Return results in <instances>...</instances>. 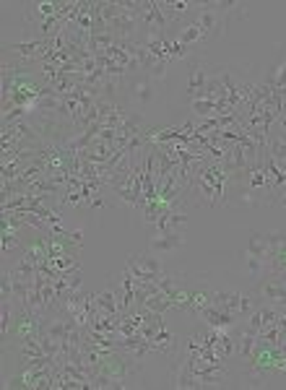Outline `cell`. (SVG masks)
Segmentation results:
<instances>
[{
	"label": "cell",
	"mask_w": 286,
	"mask_h": 390,
	"mask_svg": "<svg viewBox=\"0 0 286 390\" xmlns=\"http://www.w3.org/2000/svg\"><path fill=\"white\" fill-rule=\"evenodd\" d=\"M245 253L252 255V258H260V260H266V258H268V242H266V234H260V232H252L250 239H247V247H245Z\"/></svg>",
	"instance_id": "cell-16"
},
{
	"label": "cell",
	"mask_w": 286,
	"mask_h": 390,
	"mask_svg": "<svg viewBox=\"0 0 286 390\" xmlns=\"http://www.w3.org/2000/svg\"><path fill=\"white\" fill-rule=\"evenodd\" d=\"M195 26H200L203 32H206V37H219L224 34V18H221V13H219L216 3H200L198 8V16H195V21H193Z\"/></svg>",
	"instance_id": "cell-9"
},
{
	"label": "cell",
	"mask_w": 286,
	"mask_h": 390,
	"mask_svg": "<svg viewBox=\"0 0 286 390\" xmlns=\"http://www.w3.org/2000/svg\"><path fill=\"white\" fill-rule=\"evenodd\" d=\"M125 273L133 276L136 284H146V281H156L162 273H164V265L156 255L148 253H130L128 260H125Z\"/></svg>",
	"instance_id": "cell-4"
},
{
	"label": "cell",
	"mask_w": 286,
	"mask_h": 390,
	"mask_svg": "<svg viewBox=\"0 0 286 390\" xmlns=\"http://www.w3.org/2000/svg\"><path fill=\"white\" fill-rule=\"evenodd\" d=\"M266 242H268L266 273L286 276V232H266Z\"/></svg>",
	"instance_id": "cell-7"
},
{
	"label": "cell",
	"mask_w": 286,
	"mask_h": 390,
	"mask_svg": "<svg viewBox=\"0 0 286 390\" xmlns=\"http://www.w3.org/2000/svg\"><path fill=\"white\" fill-rule=\"evenodd\" d=\"M242 263H245V273H247L252 281H258V279L266 276V260H260V258H252V255L242 253Z\"/></svg>",
	"instance_id": "cell-18"
},
{
	"label": "cell",
	"mask_w": 286,
	"mask_h": 390,
	"mask_svg": "<svg viewBox=\"0 0 286 390\" xmlns=\"http://www.w3.org/2000/svg\"><path fill=\"white\" fill-rule=\"evenodd\" d=\"M29 239H24V229H0V253L3 258L11 255H21V250L26 247Z\"/></svg>",
	"instance_id": "cell-11"
},
{
	"label": "cell",
	"mask_w": 286,
	"mask_h": 390,
	"mask_svg": "<svg viewBox=\"0 0 286 390\" xmlns=\"http://www.w3.org/2000/svg\"><path fill=\"white\" fill-rule=\"evenodd\" d=\"M96 307H99V313L122 315L120 313V297H117V289H115L112 281H110L102 291H96Z\"/></svg>",
	"instance_id": "cell-14"
},
{
	"label": "cell",
	"mask_w": 286,
	"mask_h": 390,
	"mask_svg": "<svg viewBox=\"0 0 286 390\" xmlns=\"http://www.w3.org/2000/svg\"><path fill=\"white\" fill-rule=\"evenodd\" d=\"M268 81L273 84V89H276V92H286V60L281 63V65H276V68L271 70Z\"/></svg>",
	"instance_id": "cell-21"
},
{
	"label": "cell",
	"mask_w": 286,
	"mask_h": 390,
	"mask_svg": "<svg viewBox=\"0 0 286 390\" xmlns=\"http://www.w3.org/2000/svg\"><path fill=\"white\" fill-rule=\"evenodd\" d=\"M216 70H211V65H208V60L198 58L190 63V73H188V86H185V94H188V99L190 102H195V99H203L206 96V89L208 84H211V78L216 76Z\"/></svg>",
	"instance_id": "cell-6"
},
{
	"label": "cell",
	"mask_w": 286,
	"mask_h": 390,
	"mask_svg": "<svg viewBox=\"0 0 286 390\" xmlns=\"http://www.w3.org/2000/svg\"><path fill=\"white\" fill-rule=\"evenodd\" d=\"M219 13L224 18V29L229 26L232 18H245L247 16V8H245V3H237V0H219L216 3Z\"/></svg>",
	"instance_id": "cell-15"
},
{
	"label": "cell",
	"mask_w": 286,
	"mask_h": 390,
	"mask_svg": "<svg viewBox=\"0 0 286 390\" xmlns=\"http://www.w3.org/2000/svg\"><path fill=\"white\" fill-rule=\"evenodd\" d=\"M260 302L273 305L278 310H286V276H273L266 273L263 279L255 281V291H252Z\"/></svg>",
	"instance_id": "cell-5"
},
{
	"label": "cell",
	"mask_w": 286,
	"mask_h": 390,
	"mask_svg": "<svg viewBox=\"0 0 286 390\" xmlns=\"http://www.w3.org/2000/svg\"><path fill=\"white\" fill-rule=\"evenodd\" d=\"M214 305L226 310V313L237 315L240 320H245L260 305V299L252 291H240V289H232V287H224V289L214 287Z\"/></svg>",
	"instance_id": "cell-2"
},
{
	"label": "cell",
	"mask_w": 286,
	"mask_h": 390,
	"mask_svg": "<svg viewBox=\"0 0 286 390\" xmlns=\"http://www.w3.org/2000/svg\"><path fill=\"white\" fill-rule=\"evenodd\" d=\"M177 336H174L167 325H162L159 331L154 333V339H151V351L154 354H162V356H174V351H177Z\"/></svg>",
	"instance_id": "cell-13"
},
{
	"label": "cell",
	"mask_w": 286,
	"mask_h": 390,
	"mask_svg": "<svg viewBox=\"0 0 286 390\" xmlns=\"http://www.w3.org/2000/svg\"><path fill=\"white\" fill-rule=\"evenodd\" d=\"M190 110H193V115H195L198 120L216 118V102H214V99H208V96H203V99H195V102H190Z\"/></svg>",
	"instance_id": "cell-17"
},
{
	"label": "cell",
	"mask_w": 286,
	"mask_h": 390,
	"mask_svg": "<svg viewBox=\"0 0 286 390\" xmlns=\"http://www.w3.org/2000/svg\"><path fill=\"white\" fill-rule=\"evenodd\" d=\"M125 89L130 92V99L141 104V107H148L156 99V81L143 70L125 78Z\"/></svg>",
	"instance_id": "cell-8"
},
{
	"label": "cell",
	"mask_w": 286,
	"mask_h": 390,
	"mask_svg": "<svg viewBox=\"0 0 286 390\" xmlns=\"http://www.w3.org/2000/svg\"><path fill=\"white\" fill-rule=\"evenodd\" d=\"M200 320H203V325H208V328H219V331H232V328H237L240 325V317L232 313H226V310H221V307L211 305L206 310V313L200 315Z\"/></svg>",
	"instance_id": "cell-10"
},
{
	"label": "cell",
	"mask_w": 286,
	"mask_h": 390,
	"mask_svg": "<svg viewBox=\"0 0 286 390\" xmlns=\"http://www.w3.org/2000/svg\"><path fill=\"white\" fill-rule=\"evenodd\" d=\"M141 307H146V310H151V313L164 315L167 310H172V302H169V297H167L164 291H156V294H151Z\"/></svg>",
	"instance_id": "cell-19"
},
{
	"label": "cell",
	"mask_w": 286,
	"mask_h": 390,
	"mask_svg": "<svg viewBox=\"0 0 286 390\" xmlns=\"http://www.w3.org/2000/svg\"><path fill=\"white\" fill-rule=\"evenodd\" d=\"M185 245V232H164V234H154L148 247L154 253H174Z\"/></svg>",
	"instance_id": "cell-12"
},
{
	"label": "cell",
	"mask_w": 286,
	"mask_h": 390,
	"mask_svg": "<svg viewBox=\"0 0 286 390\" xmlns=\"http://www.w3.org/2000/svg\"><path fill=\"white\" fill-rule=\"evenodd\" d=\"M234 185V172L224 159H203L193 167V182L188 203L221 208L229 206V193Z\"/></svg>",
	"instance_id": "cell-1"
},
{
	"label": "cell",
	"mask_w": 286,
	"mask_h": 390,
	"mask_svg": "<svg viewBox=\"0 0 286 390\" xmlns=\"http://www.w3.org/2000/svg\"><path fill=\"white\" fill-rule=\"evenodd\" d=\"M138 21L141 29H143V37L146 34H167L169 37V29H172V21L164 13V3L162 0H141L138 6Z\"/></svg>",
	"instance_id": "cell-3"
},
{
	"label": "cell",
	"mask_w": 286,
	"mask_h": 390,
	"mask_svg": "<svg viewBox=\"0 0 286 390\" xmlns=\"http://www.w3.org/2000/svg\"><path fill=\"white\" fill-rule=\"evenodd\" d=\"M276 203H278V206H284V208H286V187H284V190H281V193H278Z\"/></svg>",
	"instance_id": "cell-22"
},
{
	"label": "cell",
	"mask_w": 286,
	"mask_h": 390,
	"mask_svg": "<svg viewBox=\"0 0 286 390\" xmlns=\"http://www.w3.org/2000/svg\"><path fill=\"white\" fill-rule=\"evenodd\" d=\"M177 39H180L182 44H195V42H200V39H208L206 37V32L200 29V26H195V24H188V26H182L180 29V34H177Z\"/></svg>",
	"instance_id": "cell-20"
}]
</instances>
